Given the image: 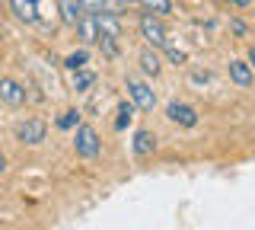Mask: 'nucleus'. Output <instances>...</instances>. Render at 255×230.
<instances>
[{
  "instance_id": "1",
  "label": "nucleus",
  "mask_w": 255,
  "mask_h": 230,
  "mask_svg": "<svg viewBox=\"0 0 255 230\" xmlns=\"http://www.w3.org/2000/svg\"><path fill=\"white\" fill-rule=\"evenodd\" d=\"M74 150L83 157V160H96V157H99L102 141H99V134H96L93 125H77V131H74Z\"/></svg>"
},
{
  "instance_id": "19",
  "label": "nucleus",
  "mask_w": 255,
  "mask_h": 230,
  "mask_svg": "<svg viewBox=\"0 0 255 230\" xmlns=\"http://www.w3.org/2000/svg\"><path fill=\"white\" fill-rule=\"evenodd\" d=\"M109 6V0H80V10L83 13H102Z\"/></svg>"
},
{
  "instance_id": "10",
  "label": "nucleus",
  "mask_w": 255,
  "mask_h": 230,
  "mask_svg": "<svg viewBox=\"0 0 255 230\" xmlns=\"http://www.w3.org/2000/svg\"><path fill=\"white\" fill-rule=\"evenodd\" d=\"M10 10L19 22H38V0H10Z\"/></svg>"
},
{
  "instance_id": "25",
  "label": "nucleus",
  "mask_w": 255,
  "mask_h": 230,
  "mask_svg": "<svg viewBox=\"0 0 255 230\" xmlns=\"http://www.w3.org/2000/svg\"><path fill=\"white\" fill-rule=\"evenodd\" d=\"M125 3H137V0H125Z\"/></svg>"
},
{
  "instance_id": "24",
  "label": "nucleus",
  "mask_w": 255,
  "mask_h": 230,
  "mask_svg": "<svg viewBox=\"0 0 255 230\" xmlns=\"http://www.w3.org/2000/svg\"><path fill=\"white\" fill-rule=\"evenodd\" d=\"M3 170H6V157L0 154V173H3Z\"/></svg>"
},
{
  "instance_id": "7",
  "label": "nucleus",
  "mask_w": 255,
  "mask_h": 230,
  "mask_svg": "<svg viewBox=\"0 0 255 230\" xmlns=\"http://www.w3.org/2000/svg\"><path fill=\"white\" fill-rule=\"evenodd\" d=\"M0 99H3L6 106L19 109L22 102H26V90H22V83H16L13 77H3V80H0Z\"/></svg>"
},
{
  "instance_id": "22",
  "label": "nucleus",
  "mask_w": 255,
  "mask_h": 230,
  "mask_svg": "<svg viewBox=\"0 0 255 230\" xmlns=\"http://www.w3.org/2000/svg\"><path fill=\"white\" fill-rule=\"evenodd\" d=\"M246 61H249V67L255 70V45H252V48H249V58H246Z\"/></svg>"
},
{
  "instance_id": "6",
  "label": "nucleus",
  "mask_w": 255,
  "mask_h": 230,
  "mask_svg": "<svg viewBox=\"0 0 255 230\" xmlns=\"http://www.w3.org/2000/svg\"><path fill=\"white\" fill-rule=\"evenodd\" d=\"M166 115H169V122H175V125H182V128H195L198 125V109H191L188 102H169L166 106Z\"/></svg>"
},
{
  "instance_id": "4",
  "label": "nucleus",
  "mask_w": 255,
  "mask_h": 230,
  "mask_svg": "<svg viewBox=\"0 0 255 230\" xmlns=\"http://www.w3.org/2000/svg\"><path fill=\"white\" fill-rule=\"evenodd\" d=\"M45 134H48V125L42 118H26V122L16 125V141H22V144H29V147L42 144Z\"/></svg>"
},
{
  "instance_id": "23",
  "label": "nucleus",
  "mask_w": 255,
  "mask_h": 230,
  "mask_svg": "<svg viewBox=\"0 0 255 230\" xmlns=\"http://www.w3.org/2000/svg\"><path fill=\"white\" fill-rule=\"evenodd\" d=\"M230 3H233V6H249L252 0H230Z\"/></svg>"
},
{
  "instance_id": "11",
  "label": "nucleus",
  "mask_w": 255,
  "mask_h": 230,
  "mask_svg": "<svg viewBox=\"0 0 255 230\" xmlns=\"http://www.w3.org/2000/svg\"><path fill=\"white\" fill-rule=\"evenodd\" d=\"M54 6H58L61 22H64V26H70V29H74L77 19L83 16V10H80V0H54Z\"/></svg>"
},
{
  "instance_id": "13",
  "label": "nucleus",
  "mask_w": 255,
  "mask_h": 230,
  "mask_svg": "<svg viewBox=\"0 0 255 230\" xmlns=\"http://www.w3.org/2000/svg\"><path fill=\"white\" fill-rule=\"evenodd\" d=\"M137 61H140V70H143L147 77H156L159 70H163V61H159V54H156L153 48H143Z\"/></svg>"
},
{
  "instance_id": "17",
  "label": "nucleus",
  "mask_w": 255,
  "mask_h": 230,
  "mask_svg": "<svg viewBox=\"0 0 255 230\" xmlns=\"http://www.w3.org/2000/svg\"><path fill=\"white\" fill-rule=\"evenodd\" d=\"M134 118V102H122V106H118V118H115V128L122 131L128 122H131Z\"/></svg>"
},
{
  "instance_id": "18",
  "label": "nucleus",
  "mask_w": 255,
  "mask_h": 230,
  "mask_svg": "<svg viewBox=\"0 0 255 230\" xmlns=\"http://www.w3.org/2000/svg\"><path fill=\"white\" fill-rule=\"evenodd\" d=\"M77 125H80V112H77V109H67V112L58 118V128L61 131H70V128H77Z\"/></svg>"
},
{
  "instance_id": "12",
  "label": "nucleus",
  "mask_w": 255,
  "mask_h": 230,
  "mask_svg": "<svg viewBox=\"0 0 255 230\" xmlns=\"http://www.w3.org/2000/svg\"><path fill=\"white\" fill-rule=\"evenodd\" d=\"M134 154H137V157H150V154H153V150H156V138H153V134H150V131H134Z\"/></svg>"
},
{
  "instance_id": "2",
  "label": "nucleus",
  "mask_w": 255,
  "mask_h": 230,
  "mask_svg": "<svg viewBox=\"0 0 255 230\" xmlns=\"http://www.w3.org/2000/svg\"><path fill=\"white\" fill-rule=\"evenodd\" d=\"M137 29H140V35L147 38L150 48H163V45H166V26H163V16H153V13H140Z\"/></svg>"
},
{
  "instance_id": "15",
  "label": "nucleus",
  "mask_w": 255,
  "mask_h": 230,
  "mask_svg": "<svg viewBox=\"0 0 255 230\" xmlns=\"http://www.w3.org/2000/svg\"><path fill=\"white\" fill-rule=\"evenodd\" d=\"M86 61H90V51L86 48H80V51H70L67 58H64V67L74 74V70H80V67H86Z\"/></svg>"
},
{
  "instance_id": "21",
  "label": "nucleus",
  "mask_w": 255,
  "mask_h": 230,
  "mask_svg": "<svg viewBox=\"0 0 255 230\" xmlns=\"http://www.w3.org/2000/svg\"><path fill=\"white\" fill-rule=\"evenodd\" d=\"M230 29H233L236 35H246V32H249V29H246V22H243V19H230Z\"/></svg>"
},
{
  "instance_id": "8",
  "label": "nucleus",
  "mask_w": 255,
  "mask_h": 230,
  "mask_svg": "<svg viewBox=\"0 0 255 230\" xmlns=\"http://www.w3.org/2000/svg\"><path fill=\"white\" fill-rule=\"evenodd\" d=\"M77 38L83 45H93V42H99V26H96V13H83V16L77 19Z\"/></svg>"
},
{
  "instance_id": "5",
  "label": "nucleus",
  "mask_w": 255,
  "mask_h": 230,
  "mask_svg": "<svg viewBox=\"0 0 255 230\" xmlns=\"http://www.w3.org/2000/svg\"><path fill=\"white\" fill-rule=\"evenodd\" d=\"M96 26H99V38H122L125 35V26H122V16L118 13H112V10H102V13H96Z\"/></svg>"
},
{
  "instance_id": "20",
  "label": "nucleus",
  "mask_w": 255,
  "mask_h": 230,
  "mask_svg": "<svg viewBox=\"0 0 255 230\" xmlns=\"http://www.w3.org/2000/svg\"><path fill=\"white\" fill-rule=\"evenodd\" d=\"M166 54H169V61H175V64H185V51L182 48H175V45H169V38H166Z\"/></svg>"
},
{
  "instance_id": "14",
  "label": "nucleus",
  "mask_w": 255,
  "mask_h": 230,
  "mask_svg": "<svg viewBox=\"0 0 255 230\" xmlns=\"http://www.w3.org/2000/svg\"><path fill=\"white\" fill-rule=\"evenodd\" d=\"M143 6V13H153V16H169L172 13V0H137Z\"/></svg>"
},
{
  "instance_id": "9",
  "label": "nucleus",
  "mask_w": 255,
  "mask_h": 230,
  "mask_svg": "<svg viewBox=\"0 0 255 230\" xmlns=\"http://www.w3.org/2000/svg\"><path fill=\"white\" fill-rule=\"evenodd\" d=\"M230 80H233L239 90H246V86H252V80H255V70L249 67V61H230Z\"/></svg>"
},
{
  "instance_id": "3",
  "label": "nucleus",
  "mask_w": 255,
  "mask_h": 230,
  "mask_svg": "<svg viewBox=\"0 0 255 230\" xmlns=\"http://www.w3.org/2000/svg\"><path fill=\"white\" fill-rule=\"evenodd\" d=\"M125 86H128V96H131V102L137 109H143V112H150V109L156 106V93L150 90L143 80H137V77H128L125 80Z\"/></svg>"
},
{
  "instance_id": "16",
  "label": "nucleus",
  "mask_w": 255,
  "mask_h": 230,
  "mask_svg": "<svg viewBox=\"0 0 255 230\" xmlns=\"http://www.w3.org/2000/svg\"><path fill=\"white\" fill-rule=\"evenodd\" d=\"M93 83H96L93 70H86V67H80V70H74V90H77V93H86V90H90Z\"/></svg>"
}]
</instances>
